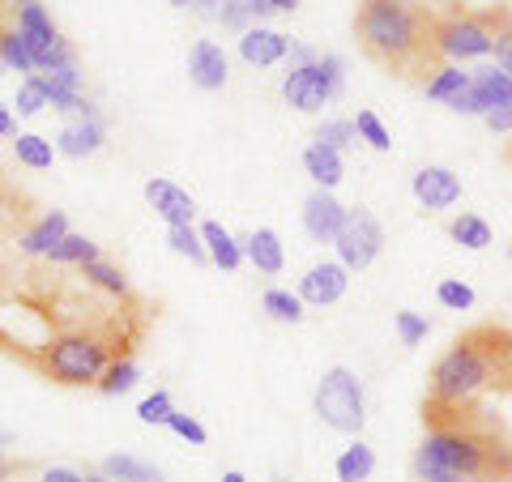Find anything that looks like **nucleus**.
Returning a JSON list of instances; mask_svg holds the SVG:
<instances>
[{"mask_svg": "<svg viewBox=\"0 0 512 482\" xmlns=\"http://www.w3.org/2000/svg\"><path fill=\"white\" fill-rule=\"evenodd\" d=\"M508 163H512V146H508Z\"/></svg>", "mask_w": 512, "mask_h": 482, "instance_id": "nucleus-56", "label": "nucleus"}, {"mask_svg": "<svg viewBox=\"0 0 512 482\" xmlns=\"http://www.w3.org/2000/svg\"><path fill=\"white\" fill-rule=\"evenodd\" d=\"M43 482H86L82 474H73V470H64V465H56V470H47Z\"/></svg>", "mask_w": 512, "mask_h": 482, "instance_id": "nucleus-47", "label": "nucleus"}, {"mask_svg": "<svg viewBox=\"0 0 512 482\" xmlns=\"http://www.w3.org/2000/svg\"><path fill=\"white\" fill-rule=\"evenodd\" d=\"M393 325H397V337H402V346H419L423 337L431 333V320L419 316V312H397Z\"/></svg>", "mask_w": 512, "mask_h": 482, "instance_id": "nucleus-39", "label": "nucleus"}, {"mask_svg": "<svg viewBox=\"0 0 512 482\" xmlns=\"http://www.w3.org/2000/svg\"><path fill=\"white\" fill-rule=\"evenodd\" d=\"M218 5H222V0H192V9L205 13V18H218Z\"/></svg>", "mask_w": 512, "mask_h": 482, "instance_id": "nucleus-49", "label": "nucleus"}, {"mask_svg": "<svg viewBox=\"0 0 512 482\" xmlns=\"http://www.w3.org/2000/svg\"><path fill=\"white\" fill-rule=\"evenodd\" d=\"M342 218H346V205L333 197L329 188L308 192V201H303V231H308V239H316V244H333L338 231H342Z\"/></svg>", "mask_w": 512, "mask_h": 482, "instance_id": "nucleus-14", "label": "nucleus"}, {"mask_svg": "<svg viewBox=\"0 0 512 482\" xmlns=\"http://www.w3.org/2000/svg\"><path fill=\"white\" fill-rule=\"evenodd\" d=\"M0 137H18V120H13V107L0 103Z\"/></svg>", "mask_w": 512, "mask_h": 482, "instance_id": "nucleus-46", "label": "nucleus"}, {"mask_svg": "<svg viewBox=\"0 0 512 482\" xmlns=\"http://www.w3.org/2000/svg\"><path fill=\"white\" fill-rule=\"evenodd\" d=\"M244 261L265 273V278H278L282 265H286V252H282V235L274 227H256L248 239H244Z\"/></svg>", "mask_w": 512, "mask_h": 482, "instance_id": "nucleus-18", "label": "nucleus"}, {"mask_svg": "<svg viewBox=\"0 0 512 482\" xmlns=\"http://www.w3.org/2000/svg\"><path fill=\"white\" fill-rule=\"evenodd\" d=\"M0 448H9V431L5 427H0Z\"/></svg>", "mask_w": 512, "mask_h": 482, "instance_id": "nucleus-53", "label": "nucleus"}, {"mask_svg": "<svg viewBox=\"0 0 512 482\" xmlns=\"http://www.w3.org/2000/svg\"><path fill=\"white\" fill-rule=\"evenodd\" d=\"M286 56H291V64H316V60H320V52H316V47L299 43V39H291V52H286Z\"/></svg>", "mask_w": 512, "mask_h": 482, "instance_id": "nucleus-44", "label": "nucleus"}, {"mask_svg": "<svg viewBox=\"0 0 512 482\" xmlns=\"http://www.w3.org/2000/svg\"><path fill=\"white\" fill-rule=\"evenodd\" d=\"M286 52H291V39H286L282 30L248 26L244 35H239V60L252 64V69H269V64L286 60Z\"/></svg>", "mask_w": 512, "mask_h": 482, "instance_id": "nucleus-16", "label": "nucleus"}, {"mask_svg": "<svg viewBox=\"0 0 512 482\" xmlns=\"http://www.w3.org/2000/svg\"><path fill=\"white\" fill-rule=\"evenodd\" d=\"M47 261L52 265H73V269H82L86 261H99V244H94V239H86V235H64L60 244L47 252Z\"/></svg>", "mask_w": 512, "mask_h": 482, "instance_id": "nucleus-27", "label": "nucleus"}, {"mask_svg": "<svg viewBox=\"0 0 512 482\" xmlns=\"http://www.w3.org/2000/svg\"><path fill=\"white\" fill-rule=\"evenodd\" d=\"M436 299H440V308H448V312H470L478 295H474V286H470V282L444 278V282L436 286Z\"/></svg>", "mask_w": 512, "mask_h": 482, "instance_id": "nucleus-36", "label": "nucleus"}, {"mask_svg": "<svg viewBox=\"0 0 512 482\" xmlns=\"http://www.w3.org/2000/svg\"><path fill=\"white\" fill-rule=\"evenodd\" d=\"M141 380V372H137V363L128 359V355H120V359H111V367L103 372V380H99V393H107V397H124L133 384Z\"/></svg>", "mask_w": 512, "mask_h": 482, "instance_id": "nucleus-32", "label": "nucleus"}, {"mask_svg": "<svg viewBox=\"0 0 512 482\" xmlns=\"http://www.w3.org/2000/svg\"><path fill=\"white\" fill-rule=\"evenodd\" d=\"M448 235L457 239L461 248H470V252H483V248H491V227L478 214H461V218H453L448 222Z\"/></svg>", "mask_w": 512, "mask_h": 482, "instance_id": "nucleus-31", "label": "nucleus"}, {"mask_svg": "<svg viewBox=\"0 0 512 482\" xmlns=\"http://www.w3.org/2000/svg\"><path fill=\"white\" fill-rule=\"evenodd\" d=\"M414 470H419V482H466V478H457V474H448V470H436V465H427L414 457Z\"/></svg>", "mask_w": 512, "mask_h": 482, "instance_id": "nucleus-43", "label": "nucleus"}, {"mask_svg": "<svg viewBox=\"0 0 512 482\" xmlns=\"http://www.w3.org/2000/svg\"><path fill=\"white\" fill-rule=\"evenodd\" d=\"M227 52L214 39H197V47L188 52V77L197 90H222L227 86Z\"/></svg>", "mask_w": 512, "mask_h": 482, "instance_id": "nucleus-17", "label": "nucleus"}, {"mask_svg": "<svg viewBox=\"0 0 512 482\" xmlns=\"http://www.w3.org/2000/svg\"><path fill=\"white\" fill-rule=\"evenodd\" d=\"M261 308H265L269 316H274L278 325H299V320L308 316V312H303L308 303H303L295 291H282V286H269V291L261 295Z\"/></svg>", "mask_w": 512, "mask_h": 482, "instance_id": "nucleus-29", "label": "nucleus"}, {"mask_svg": "<svg viewBox=\"0 0 512 482\" xmlns=\"http://www.w3.org/2000/svg\"><path fill=\"white\" fill-rule=\"evenodd\" d=\"M146 201L150 210L167 222V227H192V218H197V201L188 197L180 184L171 180H150L146 184Z\"/></svg>", "mask_w": 512, "mask_h": 482, "instance_id": "nucleus-15", "label": "nucleus"}, {"mask_svg": "<svg viewBox=\"0 0 512 482\" xmlns=\"http://www.w3.org/2000/svg\"><path fill=\"white\" fill-rule=\"evenodd\" d=\"M103 137H107V128H103L99 116H94V120H73L69 128H60L56 150L69 154V158H86V154H94L103 146Z\"/></svg>", "mask_w": 512, "mask_h": 482, "instance_id": "nucleus-21", "label": "nucleus"}, {"mask_svg": "<svg viewBox=\"0 0 512 482\" xmlns=\"http://www.w3.org/2000/svg\"><path fill=\"white\" fill-rule=\"evenodd\" d=\"M512 103V77L504 69H478L470 73V86L461 99H453L448 107L457 111V116H491V111H500Z\"/></svg>", "mask_w": 512, "mask_h": 482, "instance_id": "nucleus-11", "label": "nucleus"}, {"mask_svg": "<svg viewBox=\"0 0 512 482\" xmlns=\"http://www.w3.org/2000/svg\"><path fill=\"white\" fill-rule=\"evenodd\" d=\"M218 22L227 30H239V35H244L248 22H252V13H248L244 0H222V5H218Z\"/></svg>", "mask_w": 512, "mask_h": 482, "instance_id": "nucleus-41", "label": "nucleus"}, {"mask_svg": "<svg viewBox=\"0 0 512 482\" xmlns=\"http://www.w3.org/2000/svg\"><path fill=\"white\" fill-rule=\"evenodd\" d=\"M350 286V269L342 261H316L308 273L299 278V299L308 303V308H329V303H338Z\"/></svg>", "mask_w": 512, "mask_h": 482, "instance_id": "nucleus-12", "label": "nucleus"}, {"mask_svg": "<svg viewBox=\"0 0 512 482\" xmlns=\"http://www.w3.org/2000/svg\"><path fill=\"white\" fill-rule=\"evenodd\" d=\"M436 22L423 5L414 0H359L355 13V35L359 47L389 73L406 77V82H427L444 64L436 43Z\"/></svg>", "mask_w": 512, "mask_h": 482, "instance_id": "nucleus-1", "label": "nucleus"}, {"mask_svg": "<svg viewBox=\"0 0 512 482\" xmlns=\"http://www.w3.org/2000/svg\"><path fill=\"white\" fill-rule=\"evenodd\" d=\"M410 192L427 214H440L461 201V180H457V171H448V167H419L410 180Z\"/></svg>", "mask_w": 512, "mask_h": 482, "instance_id": "nucleus-13", "label": "nucleus"}, {"mask_svg": "<svg viewBox=\"0 0 512 482\" xmlns=\"http://www.w3.org/2000/svg\"><path fill=\"white\" fill-rule=\"evenodd\" d=\"M175 414V401H171V393H150V397H141V406H137V419L141 423H150V427H167V419Z\"/></svg>", "mask_w": 512, "mask_h": 482, "instance_id": "nucleus-37", "label": "nucleus"}, {"mask_svg": "<svg viewBox=\"0 0 512 482\" xmlns=\"http://www.w3.org/2000/svg\"><path fill=\"white\" fill-rule=\"evenodd\" d=\"M244 5H248L252 18H269V13H278V9H274V0H244Z\"/></svg>", "mask_w": 512, "mask_h": 482, "instance_id": "nucleus-48", "label": "nucleus"}, {"mask_svg": "<svg viewBox=\"0 0 512 482\" xmlns=\"http://www.w3.org/2000/svg\"><path fill=\"white\" fill-rule=\"evenodd\" d=\"M103 478L107 482H163V470L133 457V453H116V457L103 461Z\"/></svg>", "mask_w": 512, "mask_h": 482, "instance_id": "nucleus-24", "label": "nucleus"}, {"mask_svg": "<svg viewBox=\"0 0 512 482\" xmlns=\"http://www.w3.org/2000/svg\"><path fill=\"white\" fill-rule=\"evenodd\" d=\"M508 261H512V248H508Z\"/></svg>", "mask_w": 512, "mask_h": 482, "instance_id": "nucleus-57", "label": "nucleus"}, {"mask_svg": "<svg viewBox=\"0 0 512 482\" xmlns=\"http://www.w3.org/2000/svg\"><path fill=\"white\" fill-rule=\"evenodd\" d=\"M201 244H205V256L218 265V269H227V273H235L239 265H244V244L222 227V222H201Z\"/></svg>", "mask_w": 512, "mask_h": 482, "instance_id": "nucleus-19", "label": "nucleus"}, {"mask_svg": "<svg viewBox=\"0 0 512 482\" xmlns=\"http://www.w3.org/2000/svg\"><path fill=\"white\" fill-rule=\"evenodd\" d=\"M222 482H248V478L239 474V470H227V474H222Z\"/></svg>", "mask_w": 512, "mask_h": 482, "instance_id": "nucleus-52", "label": "nucleus"}, {"mask_svg": "<svg viewBox=\"0 0 512 482\" xmlns=\"http://www.w3.org/2000/svg\"><path fill=\"white\" fill-rule=\"evenodd\" d=\"M120 355H124V346L116 342L111 329H60L35 372H43L56 384H69V389H86V384L99 389L111 359H120Z\"/></svg>", "mask_w": 512, "mask_h": 482, "instance_id": "nucleus-4", "label": "nucleus"}, {"mask_svg": "<svg viewBox=\"0 0 512 482\" xmlns=\"http://www.w3.org/2000/svg\"><path fill=\"white\" fill-rule=\"evenodd\" d=\"M495 384V337L491 325L461 333L431 367V406H470V401Z\"/></svg>", "mask_w": 512, "mask_h": 482, "instance_id": "nucleus-3", "label": "nucleus"}, {"mask_svg": "<svg viewBox=\"0 0 512 482\" xmlns=\"http://www.w3.org/2000/svg\"><path fill=\"white\" fill-rule=\"evenodd\" d=\"M86 482H107V478L103 474H86Z\"/></svg>", "mask_w": 512, "mask_h": 482, "instance_id": "nucleus-55", "label": "nucleus"}, {"mask_svg": "<svg viewBox=\"0 0 512 482\" xmlns=\"http://www.w3.org/2000/svg\"><path fill=\"white\" fill-rule=\"evenodd\" d=\"M299 5H303V0H274V9H278V13H295Z\"/></svg>", "mask_w": 512, "mask_h": 482, "instance_id": "nucleus-50", "label": "nucleus"}, {"mask_svg": "<svg viewBox=\"0 0 512 482\" xmlns=\"http://www.w3.org/2000/svg\"><path fill=\"white\" fill-rule=\"evenodd\" d=\"M171 5H175V9H188V5H192V0H171Z\"/></svg>", "mask_w": 512, "mask_h": 482, "instance_id": "nucleus-54", "label": "nucleus"}, {"mask_svg": "<svg viewBox=\"0 0 512 482\" xmlns=\"http://www.w3.org/2000/svg\"><path fill=\"white\" fill-rule=\"evenodd\" d=\"M333 470H338V482H367L376 474V448L355 440L350 448H342V457H338Z\"/></svg>", "mask_w": 512, "mask_h": 482, "instance_id": "nucleus-25", "label": "nucleus"}, {"mask_svg": "<svg viewBox=\"0 0 512 482\" xmlns=\"http://www.w3.org/2000/svg\"><path fill=\"white\" fill-rule=\"evenodd\" d=\"M278 482H286V478H278Z\"/></svg>", "mask_w": 512, "mask_h": 482, "instance_id": "nucleus-58", "label": "nucleus"}, {"mask_svg": "<svg viewBox=\"0 0 512 482\" xmlns=\"http://www.w3.org/2000/svg\"><path fill=\"white\" fill-rule=\"evenodd\" d=\"M495 69H504L508 77H512V22L500 30V39H495Z\"/></svg>", "mask_w": 512, "mask_h": 482, "instance_id": "nucleus-42", "label": "nucleus"}, {"mask_svg": "<svg viewBox=\"0 0 512 482\" xmlns=\"http://www.w3.org/2000/svg\"><path fill=\"white\" fill-rule=\"evenodd\" d=\"M13 478V461L5 457V453H0V482H9Z\"/></svg>", "mask_w": 512, "mask_h": 482, "instance_id": "nucleus-51", "label": "nucleus"}, {"mask_svg": "<svg viewBox=\"0 0 512 482\" xmlns=\"http://www.w3.org/2000/svg\"><path fill=\"white\" fill-rule=\"evenodd\" d=\"M86 278V286H99V291H107V295H116V299H128L133 295V286H128V278H124V269L120 265H111V261H86L82 269H77Z\"/></svg>", "mask_w": 512, "mask_h": 482, "instance_id": "nucleus-26", "label": "nucleus"}, {"mask_svg": "<svg viewBox=\"0 0 512 482\" xmlns=\"http://www.w3.org/2000/svg\"><path fill=\"white\" fill-rule=\"evenodd\" d=\"M316 146H325V150H346V146H355L359 133H355V120H320L316 124V133H312Z\"/></svg>", "mask_w": 512, "mask_h": 482, "instance_id": "nucleus-33", "label": "nucleus"}, {"mask_svg": "<svg viewBox=\"0 0 512 482\" xmlns=\"http://www.w3.org/2000/svg\"><path fill=\"white\" fill-rule=\"evenodd\" d=\"M487 128H491V133H512V103L500 107V111H491V116H487Z\"/></svg>", "mask_w": 512, "mask_h": 482, "instance_id": "nucleus-45", "label": "nucleus"}, {"mask_svg": "<svg viewBox=\"0 0 512 482\" xmlns=\"http://www.w3.org/2000/svg\"><path fill=\"white\" fill-rule=\"evenodd\" d=\"M56 342V320L30 299H0V350L39 367L47 346Z\"/></svg>", "mask_w": 512, "mask_h": 482, "instance_id": "nucleus-5", "label": "nucleus"}, {"mask_svg": "<svg viewBox=\"0 0 512 482\" xmlns=\"http://www.w3.org/2000/svg\"><path fill=\"white\" fill-rule=\"evenodd\" d=\"M0 64H5V69H13V73H26V77L39 73V69H35V56H30V47H26V39H22L13 26L0 30Z\"/></svg>", "mask_w": 512, "mask_h": 482, "instance_id": "nucleus-30", "label": "nucleus"}, {"mask_svg": "<svg viewBox=\"0 0 512 482\" xmlns=\"http://www.w3.org/2000/svg\"><path fill=\"white\" fill-rule=\"evenodd\" d=\"M64 235H69V218H64L60 210H52V214H43L35 227H26V231H22L18 248H22L26 256H47Z\"/></svg>", "mask_w": 512, "mask_h": 482, "instance_id": "nucleus-20", "label": "nucleus"}, {"mask_svg": "<svg viewBox=\"0 0 512 482\" xmlns=\"http://www.w3.org/2000/svg\"><path fill=\"white\" fill-rule=\"evenodd\" d=\"M43 107H47V90H43V77H39V73L22 77V86H18V116H39Z\"/></svg>", "mask_w": 512, "mask_h": 482, "instance_id": "nucleus-38", "label": "nucleus"}, {"mask_svg": "<svg viewBox=\"0 0 512 482\" xmlns=\"http://www.w3.org/2000/svg\"><path fill=\"white\" fill-rule=\"evenodd\" d=\"M167 244H171L175 256H188L192 265L210 261V256H205V244H201V231L197 227H167Z\"/></svg>", "mask_w": 512, "mask_h": 482, "instance_id": "nucleus-35", "label": "nucleus"}, {"mask_svg": "<svg viewBox=\"0 0 512 482\" xmlns=\"http://www.w3.org/2000/svg\"><path fill=\"white\" fill-rule=\"evenodd\" d=\"M342 86H346L342 56H320L316 64H291V73L282 82V99L295 111H303V116H316V111H325L338 99Z\"/></svg>", "mask_w": 512, "mask_h": 482, "instance_id": "nucleus-9", "label": "nucleus"}, {"mask_svg": "<svg viewBox=\"0 0 512 482\" xmlns=\"http://www.w3.org/2000/svg\"><path fill=\"white\" fill-rule=\"evenodd\" d=\"M167 427H171L180 440H188V444H205V440H210V431H205L197 419H192V414H180V410H175L171 419H167Z\"/></svg>", "mask_w": 512, "mask_h": 482, "instance_id": "nucleus-40", "label": "nucleus"}, {"mask_svg": "<svg viewBox=\"0 0 512 482\" xmlns=\"http://www.w3.org/2000/svg\"><path fill=\"white\" fill-rule=\"evenodd\" d=\"M423 423H427V440L419 448V461L466 482H512V444L495 436L478 419V410L423 401Z\"/></svg>", "mask_w": 512, "mask_h": 482, "instance_id": "nucleus-2", "label": "nucleus"}, {"mask_svg": "<svg viewBox=\"0 0 512 482\" xmlns=\"http://www.w3.org/2000/svg\"><path fill=\"white\" fill-rule=\"evenodd\" d=\"M512 22L508 9H487V13H453V18L436 22V43L444 60H483L495 52L500 30Z\"/></svg>", "mask_w": 512, "mask_h": 482, "instance_id": "nucleus-7", "label": "nucleus"}, {"mask_svg": "<svg viewBox=\"0 0 512 482\" xmlns=\"http://www.w3.org/2000/svg\"><path fill=\"white\" fill-rule=\"evenodd\" d=\"M13 154H18L22 167L47 171V167H52V158H56V146L47 137H39V133H18V137H13Z\"/></svg>", "mask_w": 512, "mask_h": 482, "instance_id": "nucleus-28", "label": "nucleus"}, {"mask_svg": "<svg viewBox=\"0 0 512 482\" xmlns=\"http://www.w3.org/2000/svg\"><path fill=\"white\" fill-rule=\"evenodd\" d=\"M312 410H316V419L325 423V427L342 431V436H359L363 423H367L363 380L350 372V367H329V372L316 380Z\"/></svg>", "mask_w": 512, "mask_h": 482, "instance_id": "nucleus-6", "label": "nucleus"}, {"mask_svg": "<svg viewBox=\"0 0 512 482\" xmlns=\"http://www.w3.org/2000/svg\"><path fill=\"white\" fill-rule=\"evenodd\" d=\"M466 86H470V73L461 69V64H440V69L423 82V94L431 103H453L466 94Z\"/></svg>", "mask_w": 512, "mask_h": 482, "instance_id": "nucleus-23", "label": "nucleus"}, {"mask_svg": "<svg viewBox=\"0 0 512 482\" xmlns=\"http://www.w3.org/2000/svg\"><path fill=\"white\" fill-rule=\"evenodd\" d=\"M13 30L26 39L39 73H56V69L77 64L73 43L60 35V26L52 22V13H47L39 0H13Z\"/></svg>", "mask_w": 512, "mask_h": 482, "instance_id": "nucleus-8", "label": "nucleus"}, {"mask_svg": "<svg viewBox=\"0 0 512 482\" xmlns=\"http://www.w3.org/2000/svg\"><path fill=\"white\" fill-rule=\"evenodd\" d=\"M333 248H338V261L350 273L376 265V256L384 252V227H380V218L372 210H363V205L346 210L342 231H338V239H333Z\"/></svg>", "mask_w": 512, "mask_h": 482, "instance_id": "nucleus-10", "label": "nucleus"}, {"mask_svg": "<svg viewBox=\"0 0 512 482\" xmlns=\"http://www.w3.org/2000/svg\"><path fill=\"white\" fill-rule=\"evenodd\" d=\"M355 133H359V141H367L372 150H380V154H389L393 150V137H389V128H384V120L376 116V111H359L355 116Z\"/></svg>", "mask_w": 512, "mask_h": 482, "instance_id": "nucleus-34", "label": "nucleus"}, {"mask_svg": "<svg viewBox=\"0 0 512 482\" xmlns=\"http://www.w3.org/2000/svg\"><path fill=\"white\" fill-rule=\"evenodd\" d=\"M303 171L312 175V184H316V188H329V192H333V188L342 184L346 163H342V154H338V150H325V146H316V141H312V146L303 150Z\"/></svg>", "mask_w": 512, "mask_h": 482, "instance_id": "nucleus-22", "label": "nucleus"}]
</instances>
